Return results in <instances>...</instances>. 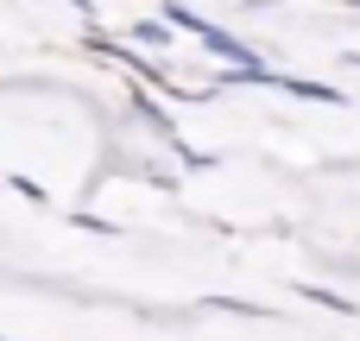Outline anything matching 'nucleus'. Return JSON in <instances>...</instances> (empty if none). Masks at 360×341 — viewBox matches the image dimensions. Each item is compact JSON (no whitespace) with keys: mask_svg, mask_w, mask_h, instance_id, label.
<instances>
[{"mask_svg":"<svg viewBox=\"0 0 360 341\" xmlns=\"http://www.w3.org/2000/svg\"><path fill=\"white\" fill-rule=\"evenodd\" d=\"M133 38H139V44H152V51H165V44H171V25H158V19H139V25H133Z\"/></svg>","mask_w":360,"mask_h":341,"instance_id":"nucleus-2","label":"nucleus"},{"mask_svg":"<svg viewBox=\"0 0 360 341\" xmlns=\"http://www.w3.org/2000/svg\"><path fill=\"white\" fill-rule=\"evenodd\" d=\"M304 297H310V304H323V310H335V316H354V297H335V291H323V285H310Z\"/></svg>","mask_w":360,"mask_h":341,"instance_id":"nucleus-3","label":"nucleus"},{"mask_svg":"<svg viewBox=\"0 0 360 341\" xmlns=\"http://www.w3.org/2000/svg\"><path fill=\"white\" fill-rule=\"evenodd\" d=\"M354 6H360V0H354Z\"/></svg>","mask_w":360,"mask_h":341,"instance_id":"nucleus-5","label":"nucleus"},{"mask_svg":"<svg viewBox=\"0 0 360 341\" xmlns=\"http://www.w3.org/2000/svg\"><path fill=\"white\" fill-rule=\"evenodd\" d=\"M63 6H76V13H82V19H89V13H95V6H89V0H63Z\"/></svg>","mask_w":360,"mask_h":341,"instance_id":"nucleus-4","label":"nucleus"},{"mask_svg":"<svg viewBox=\"0 0 360 341\" xmlns=\"http://www.w3.org/2000/svg\"><path fill=\"white\" fill-rule=\"evenodd\" d=\"M165 19H171V25H184V32H190V38H202V44H209V51H215V57H228V63H234V70H266V63H259V57H253V44H240V38H234V32H221V25H209V19H196V13H190V6H165Z\"/></svg>","mask_w":360,"mask_h":341,"instance_id":"nucleus-1","label":"nucleus"}]
</instances>
